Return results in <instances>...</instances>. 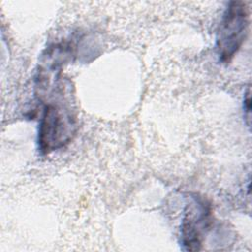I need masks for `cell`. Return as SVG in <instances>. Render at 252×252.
Returning <instances> with one entry per match:
<instances>
[{"mask_svg": "<svg viewBox=\"0 0 252 252\" xmlns=\"http://www.w3.org/2000/svg\"><path fill=\"white\" fill-rule=\"evenodd\" d=\"M77 122L70 107L59 102H48L38 125L37 145L42 155L50 154L65 145L75 136Z\"/></svg>", "mask_w": 252, "mask_h": 252, "instance_id": "obj_1", "label": "cell"}, {"mask_svg": "<svg viewBox=\"0 0 252 252\" xmlns=\"http://www.w3.org/2000/svg\"><path fill=\"white\" fill-rule=\"evenodd\" d=\"M212 224V208L205 198L195 195L186 204L180 226V243L185 251H199Z\"/></svg>", "mask_w": 252, "mask_h": 252, "instance_id": "obj_3", "label": "cell"}, {"mask_svg": "<svg viewBox=\"0 0 252 252\" xmlns=\"http://www.w3.org/2000/svg\"><path fill=\"white\" fill-rule=\"evenodd\" d=\"M250 23L247 3L231 1L225 9L217 31L216 48L220 60L229 63L244 43Z\"/></svg>", "mask_w": 252, "mask_h": 252, "instance_id": "obj_2", "label": "cell"}, {"mask_svg": "<svg viewBox=\"0 0 252 252\" xmlns=\"http://www.w3.org/2000/svg\"><path fill=\"white\" fill-rule=\"evenodd\" d=\"M243 108H244V115L247 119L246 123L249 126L250 125V111H251V98H250V87L247 88V91L244 95V103H243Z\"/></svg>", "mask_w": 252, "mask_h": 252, "instance_id": "obj_4", "label": "cell"}]
</instances>
